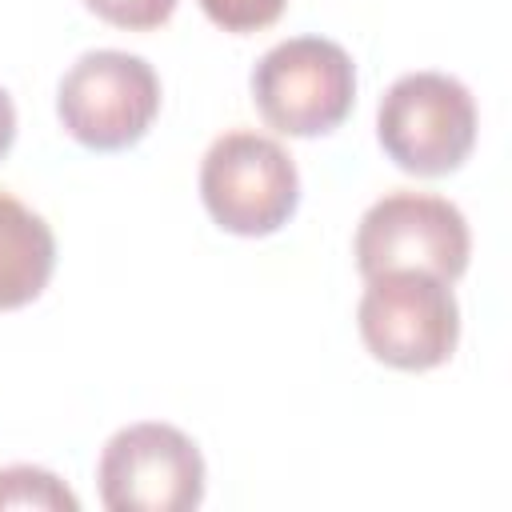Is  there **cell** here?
Masks as SVG:
<instances>
[{"label":"cell","mask_w":512,"mask_h":512,"mask_svg":"<svg viewBox=\"0 0 512 512\" xmlns=\"http://www.w3.org/2000/svg\"><path fill=\"white\" fill-rule=\"evenodd\" d=\"M56 268V236L40 212L0 188V312L32 304Z\"/></svg>","instance_id":"cell-8"},{"label":"cell","mask_w":512,"mask_h":512,"mask_svg":"<svg viewBox=\"0 0 512 512\" xmlns=\"http://www.w3.org/2000/svg\"><path fill=\"white\" fill-rule=\"evenodd\" d=\"M0 508H52V512H76L80 500L72 488L36 464H12L0 468Z\"/></svg>","instance_id":"cell-9"},{"label":"cell","mask_w":512,"mask_h":512,"mask_svg":"<svg viewBox=\"0 0 512 512\" xmlns=\"http://www.w3.org/2000/svg\"><path fill=\"white\" fill-rule=\"evenodd\" d=\"M376 140L400 172L448 176L476 144V100L448 72H404L380 96Z\"/></svg>","instance_id":"cell-3"},{"label":"cell","mask_w":512,"mask_h":512,"mask_svg":"<svg viewBox=\"0 0 512 512\" xmlns=\"http://www.w3.org/2000/svg\"><path fill=\"white\" fill-rule=\"evenodd\" d=\"M364 348L400 372H428L452 360L460 340V304L452 284L420 268H388L368 276L356 304Z\"/></svg>","instance_id":"cell-1"},{"label":"cell","mask_w":512,"mask_h":512,"mask_svg":"<svg viewBox=\"0 0 512 512\" xmlns=\"http://www.w3.org/2000/svg\"><path fill=\"white\" fill-rule=\"evenodd\" d=\"M12 140H16V104H12V96L0 88V160L8 156Z\"/></svg>","instance_id":"cell-12"},{"label":"cell","mask_w":512,"mask_h":512,"mask_svg":"<svg viewBox=\"0 0 512 512\" xmlns=\"http://www.w3.org/2000/svg\"><path fill=\"white\" fill-rule=\"evenodd\" d=\"M200 200L232 236H272L300 204V172L288 148L264 132L236 128L200 160Z\"/></svg>","instance_id":"cell-2"},{"label":"cell","mask_w":512,"mask_h":512,"mask_svg":"<svg viewBox=\"0 0 512 512\" xmlns=\"http://www.w3.org/2000/svg\"><path fill=\"white\" fill-rule=\"evenodd\" d=\"M252 104L284 136H324L356 104V64L328 36H292L252 68Z\"/></svg>","instance_id":"cell-4"},{"label":"cell","mask_w":512,"mask_h":512,"mask_svg":"<svg viewBox=\"0 0 512 512\" xmlns=\"http://www.w3.org/2000/svg\"><path fill=\"white\" fill-rule=\"evenodd\" d=\"M472 236L464 212L432 192H388L356 224L352 256L360 276L388 268H420L456 284L468 268Z\"/></svg>","instance_id":"cell-7"},{"label":"cell","mask_w":512,"mask_h":512,"mask_svg":"<svg viewBox=\"0 0 512 512\" xmlns=\"http://www.w3.org/2000/svg\"><path fill=\"white\" fill-rule=\"evenodd\" d=\"M160 112L156 68L120 48L84 52L56 88V116L64 132L92 152H120L144 140Z\"/></svg>","instance_id":"cell-5"},{"label":"cell","mask_w":512,"mask_h":512,"mask_svg":"<svg viewBox=\"0 0 512 512\" xmlns=\"http://www.w3.org/2000/svg\"><path fill=\"white\" fill-rule=\"evenodd\" d=\"M200 8L216 28L248 36V32H260V28L276 24L280 12L288 8V0H200Z\"/></svg>","instance_id":"cell-10"},{"label":"cell","mask_w":512,"mask_h":512,"mask_svg":"<svg viewBox=\"0 0 512 512\" xmlns=\"http://www.w3.org/2000/svg\"><path fill=\"white\" fill-rule=\"evenodd\" d=\"M96 488L108 512H192L204 500V456L176 424L140 420L104 444Z\"/></svg>","instance_id":"cell-6"},{"label":"cell","mask_w":512,"mask_h":512,"mask_svg":"<svg viewBox=\"0 0 512 512\" xmlns=\"http://www.w3.org/2000/svg\"><path fill=\"white\" fill-rule=\"evenodd\" d=\"M84 8L116 28L148 32V28H160L176 12V0H84Z\"/></svg>","instance_id":"cell-11"}]
</instances>
